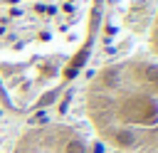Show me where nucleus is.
Listing matches in <instances>:
<instances>
[{"label": "nucleus", "instance_id": "obj_1", "mask_svg": "<svg viewBox=\"0 0 158 153\" xmlns=\"http://www.w3.org/2000/svg\"><path fill=\"white\" fill-rule=\"evenodd\" d=\"M96 0H0V86L17 109L42 104L89 42Z\"/></svg>", "mask_w": 158, "mask_h": 153}, {"label": "nucleus", "instance_id": "obj_2", "mask_svg": "<svg viewBox=\"0 0 158 153\" xmlns=\"http://www.w3.org/2000/svg\"><path fill=\"white\" fill-rule=\"evenodd\" d=\"M91 138L111 153H158V62L128 54L96 67L81 89Z\"/></svg>", "mask_w": 158, "mask_h": 153}, {"label": "nucleus", "instance_id": "obj_3", "mask_svg": "<svg viewBox=\"0 0 158 153\" xmlns=\"http://www.w3.org/2000/svg\"><path fill=\"white\" fill-rule=\"evenodd\" d=\"M10 153H96L89 133L77 123L49 118L27 126Z\"/></svg>", "mask_w": 158, "mask_h": 153}, {"label": "nucleus", "instance_id": "obj_4", "mask_svg": "<svg viewBox=\"0 0 158 153\" xmlns=\"http://www.w3.org/2000/svg\"><path fill=\"white\" fill-rule=\"evenodd\" d=\"M148 54L158 62V10H156V15H153V20H151V30H148Z\"/></svg>", "mask_w": 158, "mask_h": 153}, {"label": "nucleus", "instance_id": "obj_5", "mask_svg": "<svg viewBox=\"0 0 158 153\" xmlns=\"http://www.w3.org/2000/svg\"><path fill=\"white\" fill-rule=\"evenodd\" d=\"M106 153H111V151H106Z\"/></svg>", "mask_w": 158, "mask_h": 153}]
</instances>
